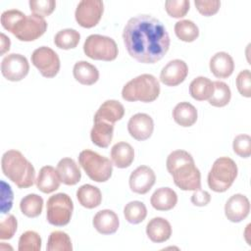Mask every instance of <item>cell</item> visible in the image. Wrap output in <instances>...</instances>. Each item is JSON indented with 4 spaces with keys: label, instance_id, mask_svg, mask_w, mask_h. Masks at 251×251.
<instances>
[{
    "label": "cell",
    "instance_id": "obj_6",
    "mask_svg": "<svg viewBox=\"0 0 251 251\" xmlns=\"http://www.w3.org/2000/svg\"><path fill=\"white\" fill-rule=\"evenodd\" d=\"M238 169L235 162L228 157L218 158L208 174V185L215 192H225L233 183Z\"/></svg>",
    "mask_w": 251,
    "mask_h": 251
},
{
    "label": "cell",
    "instance_id": "obj_30",
    "mask_svg": "<svg viewBox=\"0 0 251 251\" xmlns=\"http://www.w3.org/2000/svg\"><path fill=\"white\" fill-rule=\"evenodd\" d=\"M43 208V199L41 196L30 193L25 196L20 202V209L22 213L28 218L38 217Z\"/></svg>",
    "mask_w": 251,
    "mask_h": 251
},
{
    "label": "cell",
    "instance_id": "obj_8",
    "mask_svg": "<svg viewBox=\"0 0 251 251\" xmlns=\"http://www.w3.org/2000/svg\"><path fill=\"white\" fill-rule=\"evenodd\" d=\"M83 52L90 59L110 62L117 58L119 50L113 38L101 34H91L83 43Z\"/></svg>",
    "mask_w": 251,
    "mask_h": 251
},
{
    "label": "cell",
    "instance_id": "obj_23",
    "mask_svg": "<svg viewBox=\"0 0 251 251\" xmlns=\"http://www.w3.org/2000/svg\"><path fill=\"white\" fill-rule=\"evenodd\" d=\"M94 126L90 131L93 144L101 148H107L112 142L114 134V124L104 121H93Z\"/></svg>",
    "mask_w": 251,
    "mask_h": 251
},
{
    "label": "cell",
    "instance_id": "obj_12",
    "mask_svg": "<svg viewBox=\"0 0 251 251\" xmlns=\"http://www.w3.org/2000/svg\"><path fill=\"white\" fill-rule=\"evenodd\" d=\"M29 71L27 59L21 54L12 53L5 56L1 62V73L10 81H20Z\"/></svg>",
    "mask_w": 251,
    "mask_h": 251
},
{
    "label": "cell",
    "instance_id": "obj_19",
    "mask_svg": "<svg viewBox=\"0 0 251 251\" xmlns=\"http://www.w3.org/2000/svg\"><path fill=\"white\" fill-rule=\"evenodd\" d=\"M146 234L152 242H165L172 235L171 224L164 218H153L148 222L146 226Z\"/></svg>",
    "mask_w": 251,
    "mask_h": 251
},
{
    "label": "cell",
    "instance_id": "obj_41",
    "mask_svg": "<svg viewBox=\"0 0 251 251\" xmlns=\"http://www.w3.org/2000/svg\"><path fill=\"white\" fill-rule=\"evenodd\" d=\"M236 87L242 96L251 97V73L249 70H243L237 75Z\"/></svg>",
    "mask_w": 251,
    "mask_h": 251
},
{
    "label": "cell",
    "instance_id": "obj_1",
    "mask_svg": "<svg viewBox=\"0 0 251 251\" xmlns=\"http://www.w3.org/2000/svg\"><path fill=\"white\" fill-rule=\"evenodd\" d=\"M123 39L129 56L143 64L160 61L171 43L165 25L150 15L130 18L124 28Z\"/></svg>",
    "mask_w": 251,
    "mask_h": 251
},
{
    "label": "cell",
    "instance_id": "obj_16",
    "mask_svg": "<svg viewBox=\"0 0 251 251\" xmlns=\"http://www.w3.org/2000/svg\"><path fill=\"white\" fill-rule=\"evenodd\" d=\"M250 212L248 198L240 193L230 196L225 205V215L232 223H239L247 218Z\"/></svg>",
    "mask_w": 251,
    "mask_h": 251
},
{
    "label": "cell",
    "instance_id": "obj_36",
    "mask_svg": "<svg viewBox=\"0 0 251 251\" xmlns=\"http://www.w3.org/2000/svg\"><path fill=\"white\" fill-rule=\"evenodd\" d=\"M41 249V237L33 230H26L19 238V251H39Z\"/></svg>",
    "mask_w": 251,
    "mask_h": 251
},
{
    "label": "cell",
    "instance_id": "obj_28",
    "mask_svg": "<svg viewBox=\"0 0 251 251\" xmlns=\"http://www.w3.org/2000/svg\"><path fill=\"white\" fill-rule=\"evenodd\" d=\"M76 198L79 204L86 209L98 207L102 202L100 189L91 184H83L76 190Z\"/></svg>",
    "mask_w": 251,
    "mask_h": 251
},
{
    "label": "cell",
    "instance_id": "obj_43",
    "mask_svg": "<svg viewBox=\"0 0 251 251\" xmlns=\"http://www.w3.org/2000/svg\"><path fill=\"white\" fill-rule=\"evenodd\" d=\"M14 194L11 186L4 180H1V213H8L13 206Z\"/></svg>",
    "mask_w": 251,
    "mask_h": 251
},
{
    "label": "cell",
    "instance_id": "obj_18",
    "mask_svg": "<svg viewBox=\"0 0 251 251\" xmlns=\"http://www.w3.org/2000/svg\"><path fill=\"white\" fill-rule=\"evenodd\" d=\"M211 73L218 78H226L230 76L234 70L232 57L226 52H218L210 59L209 63Z\"/></svg>",
    "mask_w": 251,
    "mask_h": 251
},
{
    "label": "cell",
    "instance_id": "obj_38",
    "mask_svg": "<svg viewBox=\"0 0 251 251\" xmlns=\"http://www.w3.org/2000/svg\"><path fill=\"white\" fill-rule=\"evenodd\" d=\"M233 152L241 158H248L251 155V137L248 134H238L232 142Z\"/></svg>",
    "mask_w": 251,
    "mask_h": 251
},
{
    "label": "cell",
    "instance_id": "obj_14",
    "mask_svg": "<svg viewBox=\"0 0 251 251\" xmlns=\"http://www.w3.org/2000/svg\"><path fill=\"white\" fill-rule=\"evenodd\" d=\"M188 75V67L186 63L180 59L170 61L160 73V80L167 86H176L186 78Z\"/></svg>",
    "mask_w": 251,
    "mask_h": 251
},
{
    "label": "cell",
    "instance_id": "obj_34",
    "mask_svg": "<svg viewBox=\"0 0 251 251\" xmlns=\"http://www.w3.org/2000/svg\"><path fill=\"white\" fill-rule=\"evenodd\" d=\"M124 216L129 224H140L147 216L146 206L141 201H130L124 208Z\"/></svg>",
    "mask_w": 251,
    "mask_h": 251
},
{
    "label": "cell",
    "instance_id": "obj_40",
    "mask_svg": "<svg viewBox=\"0 0 251 251\" xmlns=\"http://www.w3.org/2000/svg\"><path fill=\"white\" fill-rule=\"evenodd\" d=\"M18 222L14 215H8L0 224V239H10L17 231Z\"/></svg>",
    "mask_w": 251,
    "mask_h": 251
},
{
    "label": "cell",
    "instance_id": "obj_27",
    "mask_svg": "<svg viewBox=\"0 0 251 251\" xmlns=\"http://www.w3.org/2000/svg\"><path fill=\"white\" fill-rule=\"evenodd\" d=\"M174 121L183 127L193 126L198 118L196 108L189 102H180L173 110Z\"/></svg>",
    "mask_w": 251,
    "mask_h": 251
},
{
    "label": "cell",
    "instance_id": "obj_26",
    "mask_svg": "<svg viewBox=\"0 0 251 251\" xmlns=\"http://www.w3.org/2000/svg\"><path fill=\"white\" fill-rule=\"evenodd\" d=\"M73 75L75 80L83 85H92L99 78L98 69L86 61L76 62L73 69Z\"/></svg>",
    "mask_w": 251,
    "mask_h": 251
},
{
    "label": "cell",
    "instance_id": "obj_45",
    "mask_svg": "<svg viewBox=\"0 0 251 251\" xmlns=\"http://www.w3.org/2000/svg\"><path fill=\"white\" fill-rule=\"evenodd\" d=\"M0 48H1V51H0V54L1 55H4L6 52H8L10 50V46H11V41H10V38L5 35L4 33H1L0 34Z\"/></svg>",
    "mask_w": 251,
    "mask_h": 251
},
{
    "label": "cell",
    "instance_id": "obj_10",
    "mask_svg": "<svg viewBox=\"0 0 251 251\" xmlns=\"http://www.w3.org/2000/svg\"><path fill=\"white\" fill-rule=\"evenodd\" d=\"M31 63L47 78L54 77L61 67L58 54L47 46H41L32 52Z\"/></svg>",
    "mask_w": 251,
    "mask_h": 251
},
{
    "label": "cell",
    "instance_id": "obj_35",
    "mask_svg": "<svg viewBox=\"0 0 251 251\" xmlns=\"http://www.w3.org/2000/svg\"><path fill=\"white\" fill-rule=\"evenodd\" d=\"M47 251H72V240L68 233L55 230L52 231L47 240Z\"/></svg>",
    "mask_w": 251,
    "mask_h": 251
},
{
    "label": "cell",
    "instance_id": "obj_31",
    "mask_svg": "<svg viewBox=\"0 0 251 251\" xmlns=\"http://www.w3.org/2000/svg\"><path fill=\"white\" fill-rule=\"evenodd\" d=\"M80 34L74 28H65L56 33L54 36L55 45L64 50L75 48L79 42Z\"/></svg>",
    "mask_w": 251,
    "mask_h": 251
},
{
    "label": "cell",
    "instance_id": "obj_32",
    "mask_svg": "<svg viewBox=\"0 0 251 251\" xmlns=\"http://www.w3.org/2000/svg\"><path fill=\"white\" fill-rule=\"evenodd\" d=\"M213 83L214 91L212 96L208 99L210 105L218 108L226 106L231 98V91L229 86L226 82L220 80L213 81Z\"/></svg>",
    "mask_w": 251,
    "mask_h": 251
},
{
    "label": "cell",
    "instance_id": "obj_29",
    "mask_svg": "<svg viewBox=\"0 0 251 251\" xmlns=\"http://www.w3.org/2000/svg\"><path fill=\"white\" fill-rule=\"evenodd\" d=\"M214 91V83L205 76L195 77L189 84V94L197 101L208 100Z\"/></svg>",
    "mask_w": 251,
    "mask_h": 251
},
{
    "label": "cell",
    "instance_id": "obj_20",
    "mask_svg": "<svg viewBox=\"0 0 251 251\" xmlns=\"http://www.w3.org/2000/svg\"><path fill=\"white\" fill-rule=\"evenodd\" d=\"M61 182L57 170L52 166L42 167L35 179L37 188L43 193L54 192L59 188Z\"/></svg>",
    "mask_w": 251,
    "mask_h": 251
},
{
    "label": "cell",
    "instance_id": "obj_24",
    "mask_svg": "<svg viewBox=\"0 0 251 251\" xmlns=\"http://www.w3.org/2000/svg\"><path fill=\"white\" fill-rule=\"evenodd\" d=\"M150 203L155 210L169 211L177 203V195L170 187H160L154 191L150 198Z\"/></svg>",
    "mask_w": 251,
    "mask_h": 251
},
{
    "label": "cell",
    "instance_id": "obj_17",
    "mask_svg": "<svg viewBox=\"0 0 251 251\" xmlns=\"http://www.w3.org/2000/svg\"><path fill=\"white\" fill-rule=\"evenodd\" d=\"M93 226L101 234H113L120 226L118 215L109 209L97 212L92 221Z\"/></svg>",
    "mask_w": 251,
    "mask_h": 251
},
{
    "label": "cell",
    "instance_id": "obj_3",
    "mask_svg": "<svg viewBox=\"0 0 251 251\" xmlns=\"http://www.w3.org/2000/svg\"><path fill=\"white\" fill-rule=\"evenodd\" d=\"M1 25L19 40L26 42L39 38L47 29V23L44 18L34 14L26 16L16 9L2 13Z\"/></svg>",
    "mask_w": 251,
    "mask_h": 251
},
{
    "label": "cell",
    "instance_id": "obj_44",
    "mask_svg": "<svg viewBox=\"0 0 251 251\" xmlns=\"http://www.w3.org/2000/svg\"><path fill=\"white\" fill-rule=\"evenodd\" d=\"M211 201V195L208 191L198 189L193 192L191 195V202L193 205L198 206V207H203L206 206L210 203Z\"/></svg>",
    "mask_w": 251,
    "mask_h": 251
},
{
    "label": "cell",
    "instance_id": "obj_9",
    "mask_svg": "<svg viewBox=\"0 0 251 251\" xmlns=\"http://www.w3.org/2000/svg\"><path fill=\"white\" fill-rule=\"evenodd\" d=\"M74 211V203L66 193H57L47 200L46 218L50 225L64 226L71 221Z\"/></svg>",
    "mask_w": 251,
    "mask_h": 251
},
{
    "label": "cell",
    "instance_id": "obj_22",
    "mask_svg": "<svg viewBox=\"0 0 251 251\" xmlns=\"http://www.w3.org/2000/svg\"><path fill=\"white\" fill-rule=\"evenodd\" d=\"M57 172L61 181L66 185H75L81 178V173L74 159L66 157L59 161Z\"/></svg>",
    "mask_w": 251,
    "mask_h": 251
},
{
    "label": "cell",
    "instance_id": "obj_21",
    "mask_svg": "<svg viewBox=\"0 0 251 251\" xmlns=\"http://www.w3.org/2000/svg\"><path fill=\"white\" fill-rule=\"evenodd\" d=\"M125 115L124 106L117 100H106L94 115L93 121H104L111 124L123 119Z\"/></svg>",
    "mask_w": 251,
    "mask_h": 251
},
{
    "label": "cell",
    "instance_id": "obj_25",
    "mask_svg": "<svg viewBox=\"0 0 251 251\" xmlns=\"http://www.w3.org/2000/svg\"><path fill=\"white\" fill-rule=\"evenodd\" d=\"M111 159L113 165L117 168L126 169L129 167L134 160V150L129 143L120 141L112 147Z\"/></svg>",
    "mask_w": 251,
    "mask_h": 251
},
{
    "label": "cell",
    "instance_id": "obj_2",
    "mask_svg": "<svg viewBox=\"0 0 251 251\" xmlns=\"http://www.w3.org/2000/svg\"><path fill=\"white\" fill-rule=\"evenodd\" d=\"M166 166L178 188L184 191L201 189V174L190 153L185 150L173 151L167 158Z\"/></svg>",
    "mask_w": 251,
    "mask_h": 251
},
{
    "label": "cell",
    "instance_id": "obj_33",
    "mask_svg": "<svg viewBox=\"0 0 251 251\" xmlns=\"http://www.w3.org/2000/svg\"><path fill=\"white\" fill-rule=\"evenodd\" d=\"M175 33L184 42H192L199 36V28L190 20H181L175 25Z\"/></svg>",
    "mask_w": 251,
    "mask_h": 251
},
{
    "label": "cell",
    "instance_id": "obj_13",
    "mask_svg": "<svg viewBox=\"0 0 251 251\" xmlns=\"http://www.w3.org/2000/svg\"><path fill=\"white\" fill-rule=\"evenodd\" d=\"M156 176L154 171L147 166L137 167L129 176L128 183L131 191L137 194H146L154 185Z\"/></svg>",
    "mask_w": 251,
    "mask_h": 251
},
{
    "label": "cell",
    "instance_id": "obj_7",
    "mask_svg": "<svg viewBox=\"0 0 251 251\" xmlns=\"http://www.w3.org/2000/svg\"><path fill=\"white\" fill-rule=\"evenodd\" d=\"M78 163L88 177L96 182H105L112 176V161L92 150H82L78 155Z\"/></svg>",
    "mask_w": 251,
    "mask_h": 251
},
{
    "label": "cell",
    "instance_id": "obj_37",
    "mask_svg": "<svg viewBox=\"0 0 251 251\" xmlns=\"http://www.w3.org/2000/svg\"><path fill=\"white\" fill-rule=\"evenodd\" d=\"M189 0H168L165 2V9L169 16L173 18H182L189 11Z\"/></svg>",
    "mask_w": 251,
    "mask_h": 251
},
{
    "label": "cell",
    "instance_id": "obj_11",
    "mask_svg": "<svg viewBox=\"0 0 251 251\" xmlns=\"http://www.w3.org/2000/svg\"><path fill=\"white\" fill-rule=\"evenodd\" d=\"M103 12L104 4L101 0H82L76 6L75 18L80 26L91 28L99 23Z\"/></svg>",
    "mask_w": 251,
    "mask_h": 251
},
{
    "label": "cell",
    "instance_id": "obj_39",
    "mask_svg": "<svg viewBox=\"0 0 251 251\" xmlns=\"http://www.w3.org/2000/svg\"><path fill=\"white\" fill-rule=\"evenodd\" d=\"M28 4L32 14L42 18L51 15L56 7L54 0H30Z\"/></svg>",
    "mask_w": 251,
    "mask_h": 251
},
{
    "label": "cell",
    "instance_id": "obj_42",
    "mask_svg": "<svg viewBox=\"0 0 251 251\" xmlns=\"http://www.w3.org/2000/svg\"><path fill=\"white\" fill-rule=\"evenodd\" d=\"M194 4L198 12L205 17L215 15L221 7V1L219 0H195Z\"/></svg>",
    "mask_w": 251,
    "mask_h": 251
},
{
    "label": "cell",
    "instance_id": "obj_4",
    "mask_svg": "<svg viewBox=\"0 0 251 251\" xmlns=\"http://www.w3.org/2000/svg\"><path fill=\"white\" fill-rule=\"evenodd\" d=\"M1 169L5 176L19 188L30 187L35 181V170L32 164L18 150H8L3 154Z\"/></svg>",
    "mask_w": 251,
    "mask_h": 251
},
{
    "label": "cell",
    "instance_id": "obj_5",
    "mask_svg": "<svg viewBox=\"0 0 251 251\" xmlns=\"http://www.w3.org/2000/svg\"><path fill=\"white\" fill-rule=\"evenodd\" d=\"M160 94L159 80L150 74H142L128 82L122 90V97L128 102L141 101L150 103L155 101Z\"/></svg>",
    "mask_w": 251,
    "mask_h": 251
},
{
    "label": "cell",
    "instance_id": "obj_15",
    "mask_svg": "<svg viewBox=\"0 0 251 251\" xmlns=\"http://www.w3.org/2000/svg\"><path fill=\"white\" fill-rule=\"evenodd\" d=\"M127 130L131 137L138 141L148 139L154 130L153 119L145 113L133 115L127 123Z\"/></svg>",
    "mask_w": 251,
    "mask_h": 251
}]
</instances>
